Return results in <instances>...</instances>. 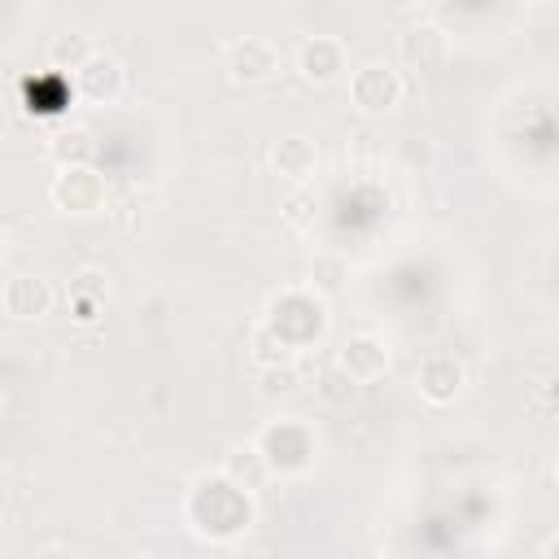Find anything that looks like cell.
<instances>
[{
  "label": "cell",
  "mask_w": 559,
  "mask_h": 559,
  "mask_svg": "<svg viewBox=\"0 0 559 559\" xmlns=\"http://www.w3.org/2000/svg\"><path fill=\"white\" fill-rule=\"evenodd\" d=\"M463 362L454 358V354H428L424 362H419V371H415V389H419V397L424 402H432V406H450L459 393H463Z\"/></svg>",
  "instance_id": "6"
},
{
  "label": "cell",
  "mask_w": 559,
  "mask_h": 559,
  "mask_svg": "<svg viewBox=\"0 0 559 559\" xmlns=\"http://www.w3.org/2000/svg\"><path fill=\"white\" fill-rule=\"evenodd\" d=\"M280 214H284V223H288V227L310 231V227H314V218H319V197H314V188H293V192L284 197Z\"/></svg>",
  "instance_id": "17"
},
{
  "label": "cell",
  "mask_w": 559,
  "mask_h": 559,
  "mask_svg": "<svg viewBox=\"0 0 559 559\" xmlns=\"http://www.w3.org/2000/svg\"><path fill=\"white\" fill-rule=\"evenodd\" d=\"M52 157H57V166L66 170V166H87L92 162V153H96V140H92V131L87 127H66V131H57L52 135Z\"/></svg>",
  "instance_id": "14"
},
{
  "label": "cell",
  "mask_w": 559,
  "mask_h": 559,
  "mask_svg": "<svg viewBox=\"0 0 559 559\" xmlns=\"http://www.w3.org/2000/svg\"><path fill=\"white\" fill-rule=\"evenodd\" d=\"M249 559H258V555H249Z\"/></svg>",
  "instance_id": "24"
},
{
  "label": "cell",
  "mask_w": 559,
  "mask_h": 559,
  "mask_svg": "<svg viewBox=\"0 0 559 559\" xmlns=\"http://www.w3.org/2000/svg\"><path fill=\"white\" fill-rule=\"evenodd\" d=\"M74 87H79L87 100H114L118 87H122V66H118L109 52H96V57L74 74Z\"/></svg>",
  "instance_id": "12"
},
{
  "label": "cell",
  "mask_w": 559,
  "mask_h": 559,
  "mask_svg": "<svg viewBox=\"0 0 559 559\" xmlns=\"http://www.w3.org/2000/svg\"><path fill=\"white\" fill-rule=\"evenodd\" d=\"M542 559H559V533H550V537H546V546H542Z\"/></svg>",
  "instance_id": "21"
},
{
  "label": "cell",
  "mask_w": 559,
  "mask_h": 559,
  "mask_svg": "<svg viewBox=\"0 0 559 559\" xmlns=\"http://www.w3.org/2000/svg\"><path fill=\"white\" fill-rule=\"evenodd\" d=\"M345 280H349V262H345V258H336V253H319V258L310 262V288H319V293H336Z\"/></svg>",
  "instance_id": "18"
},
{
  "label": "cell",
  "mask_w": 559,
  "mask_h": 559,
  "mask_svg": "<svg viewBox=\"0 0 559 559\" xmlns=\"http://www.w3.org/2000/svg\"><path fill=\"white\" fill-rule=\"evenodd\" d=\"M349 96H354V105L362 114H384V109H393L402 100V74L389 70V66H380V61H371V66L354 70Z\"/></svg>",
  "instance_id": "5"
},
{
  "label": "cell",
  "mask_w": 559,
  "mask_h": 559,
  "mask_svg": "<svg viewBox=\"0 0 559 559\" xmlns=\"http://www.w3.org/2000/svg\"><path fill=\"white\" fill-rule=\"evenodd\" d=\"M223 476H227L236 489L258 493L275 472H271L266 454H262V450H258V441H253V445H231V450L223 454Z\"/></svg>",
  "instance_id": "11"
},
{
  "label": "cell",
  "mask_w": 559,
  "mask_h": 559,
  "mask_svg": "<svg viewBox=\"0 0 559 559\" xmlns=\"http://www.w3.org/2000/svg\"><path fill=\"white\" fill-rule=\"evenodd\" d=\"M271 166L280 179H288L293 188H306L310 175L319 170V144L310 135H280L271 148Z\"/></svg>",
  "instance_id": "8"
},
{
  "label": "cell",
  "mask_w": 559,
  "mask_h": 559,
  "mask_svg": "<svg viewBox=\"0 0 559 559\" xmlns=\"http://www.w3.org/2000/svg\"><path fill=\"white\" fill-rule=\"evenodd\" d=\"M555 480H559V450H555Z\"/></svg>",
  "instance_id": "22"
},
{
  "label": "cell",
  "mask_w": 559,
  "mask_h": 559,
  "mask_svg": "<svg viewBox=\"0 0 559 559\" xmlns=\"http://www.w3.org/2000/svg\"><path fill=\"white\" fill-rule=\"evenodd\" d=\"M341 70H345V44L341 39H332V35H310L301 48H297V74L306 79V83H332V79H341Z\"/></svg>",
  "instance_id": "7"
},
{
  "label": "cell",
  "mask_w": 559,
  "mask_h": 559,
  "mask_svg": "<svg viewBox=\"0 0 559 559\" xmlns=\"http://www.w3.org/2000/svg\"><path fill=\"white\" fill-rule=\"evenodd\" d=\"M249 354H253L258 367H284V362H293V345H288L271 323H258V328H253Z\"/></svg>",
  "instance_id": "16"
},
{
  "label": "cell",
  "mask_w": 559,
  "mask_h": 559,
  "mask_svg": "<svg viewBox=\"0 0 559 559\" xmlns=\"http://www.w3.org/2000/svg\"><path fill=\"white\" fill-rule=\"evenodd\" d=\"M258 450L266 454V463H271L275 476H293V472H306V467H310V459H314V437H310V428L297 424V419H275L271 428H262Z\"/></svg>",
  "instance_id": "2"
},
{
  "label": "cell",
  "mask_w": 559,
  "mask_h": 559,
  "mask_svg": "<svg viewBox=\"0 0 559 559\" xmlns=\"http://www.w3.org/2000/svg\"><path fill=\"white\" fill-rule=\"evenodd\" d=\"M96 52H100V48H96L83 31H61V35H52V44H48V61H52L57 74H79Z\"/></svg>",
  "instance_id": "13"
},
{
  "label": "cell",
  "mask_w": 559,
  "mask_h": 559,
  "mask_svg": "<svg viewBox=\"0 0 559 559\" xmlns=\"http://www.w3.org/2000/svg\"><path fill=\"white\" fill-rule=\"evenodd\" d=\"M131 559H157V555H131Z\"/></svg>",
  "instance_id": "23"
},
{
  "label": "cell",
  "mask_w": 559,
  "mask_h": 559,
  "mask_svg": "<svg viewBox=\"0 0 559 559\" xmlns=\"http://www.w3.org/2000/svg\"><path fill=\"white\" fill-rule=\"evenodd\" d=\"M341 371H345L354 384H371V380H380V376L389 371V349H384V341L371 336V332L349 336V341L341 345Z\"/></svg>",
  "instance_id": "9"
},
{
  "label": "cell",
  "mask_w": 559,
  "mask_h": 559,
  "mask_svg": "<svg viewBox=\"0 0 559 559\" xmlns=\"http://www.w3.org/2000/svg\"><path fill=\"white\" fill-rule=\"evenodd\" d=\"M74 310H79L74 319H83V323H87V319H92V310H96V297H83V293H74Z\"/></svg>",
  "instance_id": "20"
},
{
  "label": "cell",
  "mask_w": 559,
  "mask_h": 559,
  "mask_svg": "<svg viewBox=\"0 0 559 559\" xmlns=\"http://www.w3.org/2000/svg\"><path fill=\"white\" fill-rule=\"evenodd\" d=\"M280 70V48L262 35H240L227 44V74L236 83H262Z\"/></svg>",
  "instance_id": "4"
},
{
  "label": "cell",
  "mask_w": 559,
  "mask_h": 559,
  "mask_svg": "<svg viewBox=\"0 0 559 559\" xmlns=\"http://www.w3.org/2000/svg\"><path fill=\"white\" fill-rule=\"evenodd\" d=\"M188 515L197 524V533L223 542V537H236L253 524V502L245 489H236L227 476H201L192 485V498H188Z\"/></svg>",
  "instance_id": "1"
},
{
  "label": "cell",
  "mask_w": 559,
  "mask_h": 559,
  "mask_svg": "<svg viewBox=\"0 0 559 559\" xmlns=\"http://www.w3.org/2000/svg\"><path fill=\"white\" fill-rule=\"evenodd\" d=\"M258 384H262V393H271V397L293 393V389H297V371H293V362H284V367H258Z\"/></svg>",
  "instance_id": "19"
},
{
  "label": "cell",
  "mask_w": 559,
  "mask_h": 559,
  "mask_svg": "<svg viewBox=\"0 0 559 559\" xmlns=\"http://www.w3.org/2000/svg\"><path fill=\"white\" fill-rule=\"evenodd\" d=\"M402 57H406L411 66H419V70L437 66V61H441V31H437V26H411V31L402 35Z\"/></svg>",
  "instance_id": "15"
},
{
  "label": "cell",
  "mask_w": 559,
  "mask_h": 559,
  "mask_svg": "<svg viewBox=\"0 0 559 559\" xmlns=\"http://www.w3.org/2000/svg\"><path fill=\"white\" fill-rule=\"evenodd\" d=\"M48 197H52V205H57L61 214L87 218V214H96V210L105 205V179H100L92 166H66V170H57Z\"/></svg>",
  "instance_id": "3"
},
{
  "label": "cell",
  "mask_w": 559,
  "mask_h": 559,
  "mask_svg": "<svg viewBox=\"0 0 559 559\" xmlns=\"http://www.w3.org/2000/svg\"><path fill=\"white\" fill-rule=\"evenodd\" d=\"M4 314L9 319H44L52 310V284L44 275H13L4 280Z\"/></svg>",
  "instance_id": "10"
}]
</instances>
